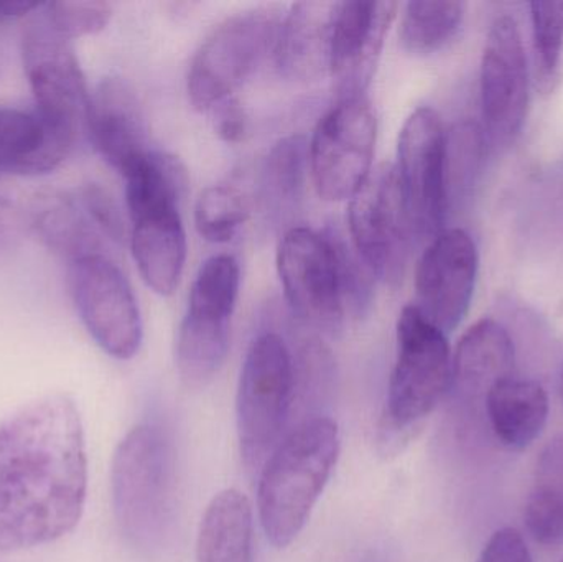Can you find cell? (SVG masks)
I'll return each mask as SVG.
<instances>
[{
    "instance_id": "cell-28",
    "label": "cell",
    "mask_w": 563,
    "mask_h": 562,
    "mask_svg": "<svg viewBox=\"0 0 563 562\" xmlns=\"http://www.w3.org/2000/svg\"><path fill=\"white\" fill-rule=\"evenodd\" d=\"M465 12V2L452 0L406 3L399 29L404 49L413 55L439 52L459 32Z\"/></svg>"
},
{
    "instance_id": "cell-11",
    "label": "cell",
    "mask_w": 563,
    "mask_h": 562,
    "mask_svg": "<svg viewBox=\"0 0 563 562\" xmlns=\"http://www.w3.org/2000/svg\"><path fill=\"white\" fill-rule=\"evenodd\" d=\"M73 302L89 335L108 355L131 360L142 345L141 310L134 290L109 254L68 263Z\"/></svg>"
},
{
    "instance_id": "cell-22",
    "label": "cell",
    "mask_w": 563,
    "mask_h": 562,
    "mask_svg": "<svg viewBox=\"0 0 563 562\" xmlns=\"http://www.w3.org/2000/svg\"><path fill=\"white\" fill-rule=\"evenodd\" d=\"M515 372V343L493 319L470 327L452 356V385L466 395H485Z\"/></svg>"
},
{
    "instance_id": "cell-26",
    "label": "cell",
    "mask_w": 563,
    "mask_h": 562,
    "mask_svg": "<svg viewBox=\"0 0 563 562\" xmlns=\"http://www.w3.org/2000/svg\"><path fill=\"white\" fill-rule=\"evenodd\" d=\"M308 168V142L288 135L271 147L260 174V198L267 217L284 221L297 210Z\"/></svg>"
},
{
    "instance_id": "cell-18",
    "label": "cell",
    "mask_w": 563,
    "mask_h": 562,
    "mask_svg": "<svg viewBox=\"0 0 563 562\" xmlns=\"http://www.w3.org/2000/svg\"><path fill=\"white\" fill-rule=\"evenodd\" d=\"M340 2H298L280 20L274 58L282 75L310 82L330 76Z\"/></svg>"
},
{
    "instance_id": "cell-9",
    "label": "cell",
    "mask_w": 563,
    "mask_h": 562,
    "mask_svg": "<svg viewBox=\"0 0 563 562\" xmlns=\"http://www.w3.org/2000/svg\"><path fill=\"white\" fill-rule=\"evenodd\" d=\"M377 119L366 96L338 99L308 142V168L324 200L353 198L373 172Z\"/></svg>"
},
{
    "instance_id": "cell-5",
    "label": "cell",
    "mask_w": 563,
    "mask_h": 562,
    "mask_svg": "<svg viewBox=\"0 0 563 562\" xmlns=\"http://www.w3.org/2000/svg\"><path fill=\"white\" fill-rule=\"evenodd\" d=\"M452 386V353L442 330L417 307H404L397 322V360L387 389L383 434L402 436L429 416Z\"/></svg>"
},
{
    "instance_id": "cell-19",
    "label": "cell",
    "mask_w": 563,
    "mask_h": 562,
    "mask_svg": "<svg viewBox=\"0 0 563 562\" xmlns=\"http://www.w3.org/2000/svg\"><path fill=\"white\" fill-rule=\"evenodd\" d=\"M29 228L68 263L92 254H109V244H114L89 210L79 188L36 197L30 208Z\"/></svg>"
},
{
    "instance_id": "cell-23",
    "label": "cell",
    "mask_w": 563,
    "mask_h": 562,
    "mask_svg": "<svg viewBox=\"0 0 563 562\" xmlns=\"http://www.w3.org/2000/svg\"><path fill=\"white\" fill-rule=\"evenodd\" d=\"M549 409L548 392L532 379L511 376L486 393V411L493 432L512 451L529 448L542 434Z\"/></svg>"
},
{
    "instance_id": "cell-25",
    "label": "cell",
    "mask_w": 563,
    "mask_h": 562,
    "mask_svg": "<svg viewBox=\"0 0 563 562\" xmlns=\"http://www.w3.org/2000/svg\"><path fill=\"white\" fill-rule=\"evenodd\" d=\"M122 177L125 178V201L131 220L157 211L180 210L188 177L184 165L174 155L148 151Z\"/></svg>"
},
{
    "instance_id": "cell-35",
    "label": "cell",
    "mask_w": 563,
    "mask_h": 562,
    "mask_svg": "<svg viewBox=\"0 0 563 562\" xmlns=\"http://www.w3.org/2000/svg\"><path fill=\"white\" fill-rule=\"evenodd\" d=\"M25 224L19 208L0 198V251L10 250L22 240Z\"/></svg>"
},
{
    "instance_id": "cell-30",
    "label": "cell",
    "mask_w": 563,
    "mask_h": 562,
    "mask_svg": "<svg viewBox=\"0 0 563 562\" xmlns=\"http://www.w3.org/2000/svg\"><path fill=\"white\" fill-rule=\"evenodd\" d=\"M250 217L246 198L230 185L207 188L195 205V224L210 243H227Z\"/></svg>"
},
{
    "instance_id": "cell-16",
    "label": "cell",
    "mask_w": 563,
    "mask_h": 562,
    "mask_svg": "<svg viewBox=\"0 0 563 562\" xmlns=\"http://www.w3.org/2000/svg\"><path fill=\"white\" fill-rule=\"evenodd\" d=\"M88 135L102 158L121 175L151 151L141 102L124 79H104L92 92Z\"/></svg>"
},
{
    "instance_id": "cell-17",
    "label": "cell",
    "mask_w": 563,
    "mask_h": 562,
    "mask_svg": "<svg viewBox=\"0 0 563 562\" xmlns=\"http://www.w3.org/2000/svg\"><path fill=\"white\" fill-rule=\"evenodd\" d=\"M234 307L236 302L227 297L190 290L175 352L178 373L187 385H207L223 365Z\"/></svg>"
},
{
    "instance_id": "cell-12",
    "label": "cell",
    "mask_w": 563,
    "mask_h": 562,
    "mask_svg": "<svg viewBox=\"0 0 563 562\" xmlns=\"http://www.w3.org/2000/svg\"><path fill=\"white\" fill-rule=\"evenodd\" d=\"M445 132L432 108L416 109L400 131L396 170L413 236H437L449 213Z\"/></svg>"
},
{
    "instance_id": "cell-7",
    "label": "cell",
    "mask_w": 563,
    "mask_h": 562,
    "mask_svg": "<svg viewBox=\"0 0 563 562\" xmlns=\"http://www.w3.org/2000/svg\"><path fill=\"white\" fill-rule=\"evenodd\" d=\"M294 401L291 350L274 332L251 343L238 389V434L250 471H261L282 441Z\"/></svg>"
},
{
    "instance_id": "cell-33",
    "label": "cell",
    "mask_w": 563,
    "mask_h": 562,
    "mask_svg": "<svg viewBox=\"0 0 563 562\" xmlns=\"http://www.w3.org/2000/svg\"><path fill=\"white\" fill-rule=\"evenodd\" d=\"M478 562H534V560L518 530L501 528L489 538Z\"/></svg>"
},
{
    "instance_id": "cell-1",
    "label": "cell",
    "mask_w": 563,
    "mask_h": 562,
    "mask_svg": "<svg viewBox=\"0 0 563 562\" xmlns=\"http://www.w3.org/2000/svg\"><path fill=\"white\" fill-rule=\"evenodd\" d=\"M85 432L71 399L49 396L0 426V551L58 540L81 518Z\"/></svg>"
},
{
    "instance_id": "cell-8",
    "label": "cell",
    "mask_w": 563,
    "mask_h": 562,
    "mask_svg": "<svg viewBox=\"0 0 563 562\" xmlns=\"http://www.w3.org/2000/svg\"><path fill=\"white\" fill-rule=\"evenodd\" d=\"M280 19L271 10H250L224 20L194 56L187 89L200 111L217 108L274 55Z\"/></svg>"
},
{
    "instance_id": "cell-3",
    "label": "cell",
    "mask_w": 563,
    "mask_h": 562,
    "mask_svg": "<svg viewBox=\"0 0 563 562\" xmlns=\"http://www.w3.org/2000/svg\"><path fill=\"white\" fill-rule=\"evenodd\" d=\"M340 455L336 422L313 416L291 428L261 469L257 510L273 547L287 548L303 530Z\"/></svg>"
},
{
    "instance_id": "cell-14",
    "label": "cell",
    "mask_w": 563,
    "mask_h": 562,
    "mask_svg": "<svg viewBox=\"0 0 563 562\" xmlns=\"http://www.w3.org/2000/svg\"><path fill=\"white\" fill-rule=\"evenodd\" d=\"M478 266L475 241L460 228L440 231L420 256L413 306L445 335L468 313Z\"/></svg>"
},
{
    "instance_id": "cell-2",
    "label": "cell",
    "mask_w": 563,
    "mask_h": 562,
    "mask_svg": "<svg viewBox=\"0 0 563 562\" xmlns=\"http://www.w3.org/2000/svg\"><path fill=\"white\" fill-rule=\"evenodd\" d=\"M354 253L334 233L297 227L284 234L277 271L288 309L301 326L334 333L346 309L363 312L369 306L373 274Z\"/></svg>"
},
{
    "instance_id": "cell-24",
    "label": "cell",
    "mask_w": 563,
    "mask_h": 562,
    "mask_svg": "<svg viewBox=\"0 0 563 562\" xmlns=\"http://www.w3.org/2000/svg\"><path fill=\"white\" fill-rule=\"evenodd\" d=\"M197 562H253V507L228 488L208 505L197 541Z\"/></svg>"
},
{
    "instance_id": "cell-27",
    "label": "cell",
    "mask_w": 563,
    "mask_h": 562,
    "mask_svg": "<svg viewBox=\"0 0 563 562\" xmlns=\"http://www.w3.org/2000/svg\"><path fill=\"white\" fill-rule=\"evenodd\" d=\"M525 521L538 543H563V436L548 442L539 454Z\"/></svg>"
},
{
    "instance_id": "cell-36",
    "label": "cell",
    "mask_w": 563,
    "mask_h": 562,
    "mask_svg": "<svg viewBox=\"0 0 563 562\" xmlns=\"http://www.w3.org/2000/svg\"><path fill=\"white\" fill-rule=\"evenodd\" d=\"M38 7V2H25V0H22V2H12V0L0 2V25L13 23L20 19H29Z\"/></svg>"
},
{
    "instance_id": "cell-20",
    "label": "cell",
    "mask_w": 563,
    "mask_h": 562,
    "mask_svg": "<svg viewBox=\"0 0 563 562\" xmlns=\"http://www.w3.org/2000/svg\"><path fill=\"white\" fill-rule=\"evenodd\" d=\"M131 247L145 284L158 296H172L187 261L180 210L157 211L132 220Z\"/></svg>"
},
{
    "instance_id": "cell-31",
    "label": "cell",
    "mask_w": 563,
    "mask_h": 562,
    "mask_svg": "<svg viewBox=\"0 0 563 562\" xmlns=\"http://www.w3.org/2000/svg\"><path fill=\"white\" fill-rule=\"evenodd\" d=\"M536 71L542 92L554 91L563 52V2L531 3Z\"/></svg>"
},
{
    "instance_id": "cell-37",
    "label": "cell",
    "mask_w": 563,
    "mask_h": 562,
    "mask_svg": "<svg viewBox=\"0 0 563 562\" xmlns=\"http://www.w3.org/2000/svg\"><path fill=\"white\" fill-rule=\"evenodd\" d=\"M561 398L563 403V366H562V375H561Z\"/></svg>"
},
{
    "instance_id": "cell-15",
    "label": "cell",
    "mask_w": 563,
    "mask_h": 562,
    "mask_svg": "<svg viewBox=\"0 0 563 562\" xmlns=\"http://www.w3.org/2000/svg\"><path fill=\"white\" fill-rule=\"evenodd\" d=\"M397 9L396 2L338 3L330 71L338 99L364 96Z\"/></svg>"
},
{
    "instance_id": "cell-4",
    "label": "cell",
    "mask_w": 563,
    "mask_h": 562,
    "mask_svg": "<svg viewBox=\"0 0 563 562\" xmlns=\"http://www.w3.org/2000/svg\"><path fill=\"white\" fill-rule=\"evenodd\" d=\"M112 502L119 528L132 547H162L174 511V461L157 426H137L119 444L112 461Z\"/></svg>"
},
{
    "instance_id": "cell-32",
    "label": "cell",
    "mask_w": 563,
    "mask_h": 562,
    "mask_svg": "<svg viewBox=\"0 0 563 562\" xmlns=\"http://www.w3.org/2000/svg\"><path fill=\"white\" fill-rule=\"evenodd\" d=\"M43 12L53 26L68 38L95 35L106 29L112 16L108 2H48Z\"/></svg>"
},
{
    "instance_id": "cell-21",
    "label": "cell",
    "mask_w": 563,
    "mask_h": 562,
    "mask_svg": "<svg viewBox=\"0 0 563 562\" xmlns=\"http://www.w3.org/2000/svg\"><path fill=\"white\" fill-rule=\"evenodd\" d=\"M75 145L56 135L33 111L0 108V177L55 170Z\"/></svg>"
},
{
    "instance_id": "cell-10",
    "label": "cell",
    "mask_w": 563,
    "mask_h": 562,
    "mask_svg": "<svg viewBox=\"0 0 563 562\" xmlns=\"http://www.w3.org/2000/svg\"><path fill=\"white\" fill-rule=\"evenodd\" d=\"M354 251L373 276L387 284L402 280L413 231L394 165L371 172L347 208Z\"/></svg>"
},
{
    "instance_id": "cell-6",
    "label": "cell",
    "mask_w": 563,
    "mask_h": 562,
    "mask_svg": "<svg viewBox=\"0 0 563 562\" xmlns=\"http://www.w3.org/2000/svg\"><path fill=\"white\" fill-rule=\"evenodd\" d=\"M22 58L36 114L49 131L76 147L79 139L88 134L91 92L73 40L49 23L43 3L23 26Z\"/></svg>"
},
{
    "instance_id": "cell-34",
    "label": "cell",
    "mask_w": 563,
    "mask_h": 562,
    "mask_svg": "<svg viewBox=\"0 0 563 562\" xmlns=\"http://www.w3.org/2000/svg\"><path fill=\"white\" fill-rule=\"evenodd\" d=\"M214 131L228 144H238L247 134V114L236 99H227L214 108Z\"/></svg>"
},
{
    "instance_id": "cell-29",
    "label": "cell",
    "mask_w": 563,
    "mask_h": 562,
    "mask_svg": "<svg viewBox=\"0 0 563 562\" xmlns=\"http://www.w3.org/2000/svg\"><path fill=\"white\" fill-rule=\"evenodd\" d=\"M485 129L472 119L445 132V194L449 210L468 197L482 172L486 151Z\"/></svg>"
},
{
    "instance_id": "cell-13",
    "label": "cell",
    "mask_w": 563,
    "mask_h": 562,
    "mask_svg": "<svg viewBox=\"0 0 563 562\" xmlns=\"http://www.w3.org/2000/svg\"><path fill=\"white\" fill-rule=\"evenodd\" d=\"M482 111L493 145L515 142L529 106V69L521 30L512 16L493 22L482 58Z\"/></svg>"
}]
</instances>
